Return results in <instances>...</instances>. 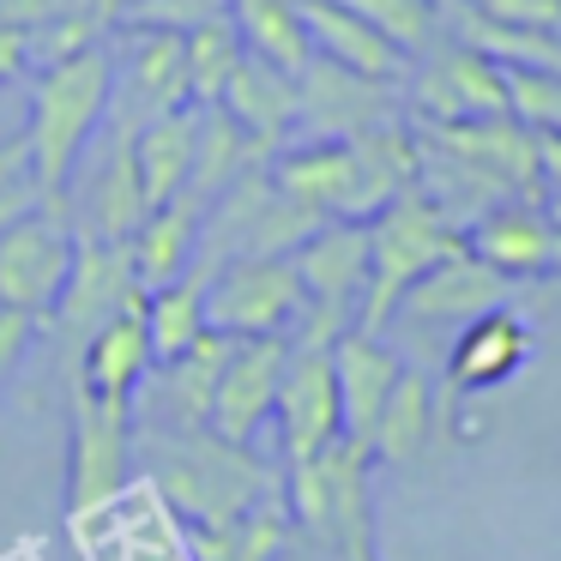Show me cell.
I'll list each match as a JSON object with an SVG mask.
<instances>
[{
    "label": "cell",
    "instance_id": "277c9868",
    "mask_svg": "<svg viewBox=\"0 0 561 561\" xmlns=\"http://www.w3.org/2000/svg\"><path fill=\"white\" fill-rule=\"evenodd\" d=\"M465 236L459 224H447L435 211V199L404 187L392 206H380L368 218V290H363V308H356V332H375L399 314L404 290L423 278L428 266H440L447 254H459Z\"/></svg>",
    "mask_w": 561,
    "mask_h": 561
},
{
    "label": "cell",
    "instance_id": "9a60e30c",
    "mask_svg": "<svg viewBox=\"0 0 561 561\" xmlns=\"http://www.w3.org/2000/svg\"><path fill=\"white\" fill-rule=\"evenodd\" d=\"M139 278H134V254L127 242H79L73 248V272H67V290L55 302L49 320H61V332L73 344H85L98 327H110L122 308L139 302Z\"/></svg>",
    "mask_w": 561,
    "mask_h": 561
},
{
    "label": "cell",
    "instance_id": "5bb4252c",
    "mask_svg": "<svg viewBox=\"0 0 561 561\" xmlns=\"http://www.w3.org/2000/svg\"><path fill=\"white\" fill-rule=\"evenodd\" d=\"M146 211H151V199L134 163V134H115V146L73 187V236L79 242H134Z\"/></svg>",
    "mask_w": 561,
    "mask_h": 561
},
{
    "label": "cell",
    "instance_id": "d6986e66",
    "mask_svg": "<svg viewBox=\"0 0 561 561\" xmlns=\"http://www.w3.org/2000/svg\"><path fill=\"white\" fill-rule=\"evenodd\" d=\"M296 13H302L308 49H314L320 61H339V67H351V73H363V79H380V85L411 79L416 61L404 49H392V43L380 37L368 19H356L351 7H339V0H296Z\"/></svg>",
    "mask_w": 561,
    "mask_h": 561
},
{
    "label": "cell",
    "instance_id": "5b68a950",
    "mask_svg": "<svg viewBox=\"0 0 561 561\" xmlns=\"http://www.w3.org/2000/svg\"><path fill=\"white\" fill-rule=\"evenodd\" d=\"M368 447L356 440H332L327 453H314L308 465H284V507H290L296 537L308 543L344 549L356 543H375V519H368Z\"/></svg>",
    "mask_w": 561,
    "mask_h": 561
},
{
    "label": "cell",
    "instance_id": "d590c367",
    "mask_svg": "<svg viewBox=\"0 0 561 561\" xmlns=\"http://www.w3.org/2000/svg\"><path fill=\"white\" fill-rule=\"evenodd\" d=\"M471 13L501 19V25H531V31H561V0H465Z\"/></svg>",
    "mask_w": 561,
    "mask_h": 561
},
{
    "label": "cell",
    "instance_id": "3957f363",
    "mask_svg": "<svg viewBox=\"0 0 561 561\" xmlns=\"http://www.w3.org/2000/svg\"><path fill=\"white\" fill-rule=\"evenodd\" d=\"M110 85H115V55L103 43L67 55V61H49L37 73V91H31V158H37V182L43 199L61 211L67 187H73L79 163H85L91 139L110 122Z\"/></svg>",
    "mask_w": 561,
    "mask_h": 561
},
{
    "label": "cell",
    "instance_id": "b9f144b4",
    "mask_svg": "<svg viewBox=\"0 0 561 561\" xmlns=\"http://www.w3.org/2000/svg\"><path fill=\"white\" fill-rule=\"evenodd\" d=\"M549 272H561V224H556V242H549Z\"/></svg>",
    "mask_w": 561,
    "mask_h": 561
},
{
    "label": "cell",
    "instance_id": "836d02e7",
    "mask_svg": "<svg viewBox=\"0 0 561 561\" xmlns=\"http://www.w3.org/2000/svg\"><path fill=\"white\" fill-rule=\"evenodd\" d=\"M507 85V115L525 122L531 134H561V73H525V67H501Z\"/></svg>",
    "mask_w": 561,
    "mask_h": 561
},
{
    "label": "cell",
    "instance_id": "d4e9b609",
    "mask_svg": "<svg viewBox=\"0 0 561 561\" xmlns=\"http://www.w3.org/2000/svg\"><path fill=\"white\" fill-rule=\"evenodd\" d=\"M199 218H206V199H194L187 187L175 199H163V206L146 211V224H139L134 242H127V254H134V278H139L146 296L163 290V284H175L187 266H194Z\"/></svg>",
    "mask_w": 561,
    "mask_h": 561
},
{
    "label": "cell",
    "instance_id": "7c38bea8",
    "mask_svg": "<svg viewBox=\"0 0 561 561\" xmlns=\"http://www.w3.org/2000/svg\"><path fill=\"white\" fill-rule=\"evenodd\" d=\"M423 67H411V110L416 122H483V115H507V85L501 67L489 55L465 49L459 37L435 43L428 55H416Z\"/></svg>",
    "mask_w": 561,
    "mask_h": 561
},
{
    "label": "cell",
    "instance_id": "9c48e42d",
    "mask_svg": "<svg viewBox=\"0 0 561 561\" xmlns=\"http://www.w3.org/2000/svg\"><path fill=\"white\" fill-rule=\"evenodd\" d=\"M73 248H79V236H73V224H67V211H55V206L7 224V230H0V308L31 314L43 327V320L55 314V302H61V290H67Z\"/></svg>",
    "mask_w": 561,
    "mask_h": 561
},
{
    "label": "cell",
    "instance_id": "8d00e7d4",
    "mask_svg": "<svg viewBox=\"0 0 561 561\" xmlns=\"http://www.w3.org/2000/svg\"><path fill=\"white\" fill-rule=\"evenodd\" d=\"M31 339H37V320H31V314H13V308H0V387L19 375Z\"/></svg>",
    "mask_w": 561,
    "mask_h": 561
},
{
    "label": "cell",
    "instance_id": "4316f807",
    "mask_svg": "<svg viewBox=\"0 0 561 561\" xmlns=\"http://www.w3.org/2000/svg\"><path fill=\"white\" fill-rule=\"evenodd\" d=\"M290 537H296V525L278 495V501L248 507L230 525H187V561H278L290 549Z\"/></svg>",
    "mask_w": 561,
    "mask_h": 561
},
{
    "label": "cell",
    "instance_id": "30bf717a",
    "mask_svg": "<svg viewBox=\"0 0 561 561\" xmlns=\"http://www.w3.org/2000/svg\"><path fill=\"white\" fill-rule=\"evenodd\" d=\"M272 416H278V435H284V465H308L314 453H327L332 440L344 435L339 380H332V344L290 339Z\"/></svg>",
    "mask_w": 561,
    "mask_h": 561
},
{
    "label": "cell",
    "instance_id": "cb8c5ba5",
    "mask_svg": "<svg viewBox=\"0 0 561 561\" xmlns=\"http://www.w3.org/2000/svg\"><path fill=\"white\" fill-rule=\"evenodd\" d=\"M404 375V363L387 351V344L375 339V332H344L339 344H332V380H339V416H344V440H356L363 447L368 428H375L380 404H387L392 380Z\"/></svg>",
    "mask_w": 561,
    "mask_h": 561
},
{
    "label": "cell",
    "instance_id": "e0dca14e",
    "mask_svg": "<svg viewBox=\"0 0 561 561\" xmlns=\"http://www.w3.org/2000/svg\"><path fill=\"white\" fill-rule=\"evenodd\" d=\"M507 290H513V278H501V272L483 266L471 248H459V254H447L440 266H428L423 278L404 290L399 314L423 320V327H465V320L489 314V308H507Z\"/></svg>",
    "mask_w": 561,
    "mask_h": 561
},
{
    "label": "cell",
    "instance_id": "4dcf8cb0",
    "mask_svg": "<svg viewBox=\"0 0 561 561\" xmlns=\"http://www.w3.org/2000/svg\"><path fill=\"white\" fill-rule=\"evenodd\" d=\"M182 55H187V103L194 110H218L230 73L242 67V31L230 19H206V25L182 31Z\"/></svg>",
    "mask_w": 561,
    "mask_h": 561
},
{
    "label": "cell",
    "instance_id": "74e56055",
    "mask_svg": "<svg viewBox=\"0 0 561 561\" xmlns=\"http://www.w3.org/2000/svg\"><path fill=\"white\" fill-rule=\"evenodd\" d=\"M25 67H31V43H25V31L0 19V85H13V79L25 73Z\"/></svg>",
    "mask_w": 561,
    "mask_h": 561
},
{
    "label": "cell",
    "instance_id": "83f0119b",
    "mask_svg": "<svg viewBox=\"0 0 561 561\" xmlns=\"http://www.w3.org/2000/svg\"><path fill=\"white\" fill-rule=\"evenodd\" d=\"M199 115L206 110L182 103V110L158 115V122H146L134 134V163H139V182H146L151 206H163V199L182 194L187 170H194V146H199Z\"/></svg>",
    "mask_w": 561,
    "mask_h": 561
},
{
    "label": "cell",
    "instance_id": "44dd1931",
    "mask_svg": "<svg viewBox=\"0 0 561 561\" xmlns=\"http://www.w3.org/2000/svg\"><path fill=\"white\" fill-rule=\"evenodd\" d=\"M549 242H556V224H549V211L531 206V199L489 206L483 218L465 224V248L513 284L519 278H549Z\"/></svg>",
    "mask_w": 561,
    "mask_h": 561
},
{
    "label": "cell",
    "instance_id": "8fae6325",
    "mask_svg": "<svg viewBox=\"0 0 561 561\" xmlns=\"http://www.w3.org/2000/svg\"><path fill=\"white\" fill-rule=\"evenodd\" d=\"M182 103H187L182 31L134 25V31H127V55L115 61V85H110V122H115V134H139L146 122L182 110Z\"/></svg>",
    "mask_w": 561,
    "mask_h": 561
},
{
    "label": "cell",
    "instance_id": "6da1fadb",
    "mask_svg": "<svg viewBox=\"0 0 561 561\" xmlns=\"http://www.w3.org/2000/svg\"><path fill=\"white\" fill-rule=\"evenodd\" d=\"M134 465L146 489L170 501L187 525H230L248 507L284 495V477L254 447L211 435V428H158L134 423Z\"/></svg>",
    "mask_w": 561,
    "mask_h": 561
},
{
    "label": "cell",
    "instance_id": "ab89813d",
    "mask_svg": "<svg viewBox=\"0 0 561 561\" xmlns=\"http://www.w3.org/2000/svg\"><path fill=\"white\" fill-rule=\"evenodd\" d=\"M278 561H344V556H332V549H320V543H308V537H290V549H284Z\"/></svg>",
    "mask_w": 561,
    "mask_h": 561
},
{
    "label": "cell",
    "instance_id": "603a6c76",
    "mask_svg": "<svg viewBox=\"0 0 561 561\" xmlns=\"http://www.w3.org/2000/svg\"><path fill=\"white\" fill-rule=\"evenodd\" d=\"M218 110L254 139L260 158H272V151H284V139L296 134V79L278 73L272 61H260V55H242V67L230 73Z\"/></svg>",
    "mask_w": 561,
    "mask_h": 561
},
{
    "label": "cell",
    "instance_id": "52a82bcc",
    "mask_svg": "<svg viewBox=\"0 0 561 561\" xmlns=\"http://www.w3.org/2000/svg\"><path fill=\"white\" fill-rule=\"evenodd\" d=\"M302 278V344H339L356 327V308L368 290V224H320L302 248L290 254Z\"/></svg>",
    "mask_w": 561,
    "mask_h": 561
},
{
    "label": "cell",
    "instance_id": "4fadbf2b",
    "mask_svg": "<svg viewBox=\"0 0 561 561\" xmlns=\"http://www.w3.org/2000/svg\"><path fill=\"white\" fill-rule=\"evenodd\" d=\"M392 122H399L392 85H380V79H363L339 61H320V55L296 73V127L308 139H356Z\"/></svg>",
    "mask_w": 561,
    "mask_h": 561
},
{
    "label": "cell",
    "instance_id": "d6a6232c",
    "mask_svg": "<svg viewBox=\"0 0 561 561\" xmlns=\"http://www.w3.org/2000/svg\"><path fill=\"white\" fill-rule=\"evenodd\" d=\"M43 182H37V158H31V139L25 134H7L0 139V230L31 211H43Z\"/></svg>",
    "mask_w": 561,
    "mask_h": 561
},
{
    "label": "cell",
    "instance_id": "e575fe53",
    "mask_svg": "<svg viewBox=\"0 0 561 561\" xmlns=\"http://www.w3.org/2000/svg\"><path fill=\"white\" fill-rule=\"evenodd\" d=\"M127 25H151V31H194L206 19H230V0H122Z\"/></svg>",
    "mask_w": 561,
    "mask_h": 561
},
{
    "label": "cell",
    "instance_id": "ffe728a7",
    "mask_svg": "<svg viewBox=\"0 0 561 561\" xmlns=\"http://www.w3.org/2000/svg\"><path fill=\"white\" fill-rule=\"evenodd\" d=\"M236 339L230 332H199L182 356L158 363V387H151V416H134V423H158V428H206L211 416V392H218V375L230 363Z\"/></svg>",
    "mask_w": 561,
    "mask_h": 561
},
{
    "label": "cell",
    "instance_id": "8992f818",
    "mask_svg": "<svg viewBox=\"0 0 561 561\" xmlns=\"http://www.w3.org/2000/svg\"><path fill=\"white\" fill-rule=\"evenodd\" d=\"M134 477V404L98 399L73 380V447H67V525H91L122 501Z\"/></svg>",
    "mask_w": 561,
    "mask_h": 561
},
{
    "label": "cell",
    "instance_id": "ac0fdd59",
    "mask_svg": "<svg viewBox=\"0 0 561 561\" xmlns=\"http://www.w3.org/2000/svg\"><path fill=\"white\" fill-rule=\"evenodd\" d=\"M525 356H531V327H525L513 308H489V314L465 320L459 344H453V356H447V404L513 380L525 368Z\"/></svg>",
    "mask_w": 561,
    "mask_h": 561
},
{
    "label": "cell",
    "instance_id": "60d3db41",
    "mask_svg": "<svg viewBox=\"0 0 561 561\" xmlns=\"http://www.w3.org/2000/svg\"><path fill=\"white\" fill-rule=\"evenodd\" d=\"M344 561H380V556H375V543H356V549H344Z\"/></svg>",
    "mask_w": 561,
    "mask_h": 561
},
{
    "label": "cell",
    "instance_id": "1f68e13d",
    "mask_svg": "<svg viewBox=\"0 0 561 561\" xmlns=\"http://www.w3.org/2000/svg\"><path fill=\"white\" fill-rule=\"evenodd\" d=\"M339 7H351L356 19H368V25H375L392 49L411 55V61L435 49L440 31H447V7H440V0H339Z\"/></svg>",
    "mask_w": 561,
    "mask_h": 561
},
{
    "label": "cell",
    "instance_id": "7402d4cb",
    "mask_svg": "<svg viewBox=\"0 0 561 561\" xmlns=\"http://www.w3.org/2000/svg\"><path fill=\"white\" fill-rule=\"evenodd\" d=\"M151 339H146V296H139L134 308H122V314L110 320V327H98L85 344H79V387L98 392V399H122L134 404L139 387L151 380Z\"/></svg>",
    "mask_w": 561,
    "mask_h": 561
},
{
    "label": "cell",
    "instance_id": "7bdbcfd3",
    "mask_svg": "<svg viewBox=\"0 0 561 561\" xmlns=\"http://www.w3.org/2000/svg\"><path fill=\"white\" fill-rule=\"evenodd\" d=\"M440 7H447V0H440Z\"/></svg>",
    "mask_w": 561,
    "mask_h": 561
},
{
    "label": "cell",
    "instance_id": "2e32d148",
    "mask_svg": "<svg viewBox=\"0 0 561 561\" xmlns=\"http://www.w3.org/2000/svg\"><path fill=\"white\" fill-rule=\"evenodd\" d=\"M284 356H290V339H236L230 363L218 375V392H211V416H206L211 435L254 447L260 423L272 416V399H278Z\"/></svg>",
    "mask_w": 561,
    "mask_h": 561
},
{
    "label": "cell",
    "instance_id": "f546056e",
    "mask_svg": "<svg viewBox=\"0 0 561 561\" xmlns=\"http://www.w3.org/2000/svg\"><path fill=\"white\" fill-rule=\"evenodd\" d=\"M206 284L211 272L187 266L175 284H163V290L146 296V339H151V363H170V356H182L187 344L206 332Z\"/></svg>",
    "mask_w": 561,
    "mask_h": 561
},
{
    "label": "cell",
    "instance_id": "484cf974",
    "mask_svg": "<svg viewBox=\"0 0 561 561\" xmlns=\"http://www.w3.org/2000/svg\"><path fill=\"white\" fill-rule=\"evenodd\" d=\"M435 416H440V404H435V387H428L416 368H404L399 380H392V392H387V404H380V416H375V428H368V459H380V465H416L428 453V435H435Z\"/></svg>",
    "mask_w": 561,
    "mask_h": 561
},
{
    "label": "cell",
    "instance_id": "7a4b0ae2",
    "mask_svg": "<svg viewBox=\"0 0 561 561\" xmlns=\"http://www.w3.org/2000/svg\"><path fill=\"white\" fill-rule=\"evenodd\" d=\"M272 182L327 224H368L380 206L416 187V134L404 122L356 139H308L266 158Z\"/></svg>",
    "mask_w": 561,
    "mask_h": 561
},
{
    "label": "cell",
    "instance_id": "ba28073f",
    "mask_svg": "<svg viewBox=\"0 0 561 561\" xmlns=\"http://www.w3.org/2000/svg\"><path fill=\"white\" fill-rule=\"evenodd\" d=\"M302 278L290 254L230 260L206 284V327L230 339H290L302 327Z\"/></svg>",
    "mask_w": 561,
    "mask_h": 561
},
{
    "label": "cell",
    "instance_id": "f1b7e54d",
    "mask_svg": "<svg viewBox=\"0 0 561 561\" xmlns=\"http://www.w3.org/2000/svg\"><path fill=\"white\" fill-rule=\"evenodd\" d=\"M230 25L242 31V49L272 61L278 73H302L314 61L308 49V31H302V13H296V0H230Z\"/></svg>",
    "mask_w": 561,
    "mask_h": 561
},
{
    "label": "cell",
    "instance_id": "f35d334b",
    "mask_svg": "<svg viewBox=\"0 0 561 561\" xmlns=\"http://www.w3.org/2000/svg\"><path fill=\"white\" fill-rule=\"evenodd\" d=\"M537 182L543 199H561V134H537Z\"/></svg>",
    "mask_w": 561,
    "mask_h": 561
}]
</instances>
